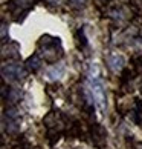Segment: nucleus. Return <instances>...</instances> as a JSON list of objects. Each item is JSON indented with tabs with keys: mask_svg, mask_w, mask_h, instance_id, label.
<instances>
[{
	"mask_svg": "<svg viewBox=\"0 0 142 149\" xmlns=\"http://www.w3.org/2000/svg\"><path fill=\"white\" fill-rule=\"evenodd\" d=\"M89 83H90V92H92V97H93V100H95V104L101 109V111H106V108H107L106 85L101 79L96 65H95V72H93V69H92V72H90Z\"/></svg>",
	"mask_w": 142,
	"mask_h": 149,
	"instance_id": "f257e3e1",
	"label": "nucleus"
},
{
	"mask_svg": "<svg viewBox=\"0 0 142 149\" xmlns=\"http://www.w3.org/2000/svg\"><path fill=\"white\" fill-rule=\"evenodd\" d=\"M40 48L46 60H57L58 57H61V43H60V38L57 37L51 36L41 37Z\"/></svg>",
	"mask_w": 142,
	"mask_h": 149,
	"instance_id": "f03ea898",
	"label": "nucleus"
},
{
	"mask_svg": "<svg viewBox=\"0 0 142 149\" xmlns=\"http://www.w3.org/2000/svg\"><path fill=\"white\" fill-rule=\"evenodd\" d=\"M2 72H3L5 79H9V80H21V79L26 75V71L23 69V66H21L20 63H8V65H3Z\"/></svg>",
	"mask_w": 142,
	"mask_h": 149,
	"instance_id": "7ed1b4c3",
	"label": "nucleus"
},
{
	"mask_svg": "<svg viewBox=\"0 0 142 149\" xmlns=\"http://www.w3.org/2000/svg\"><path fill=\"white\" fill-rule=\"evenodd\" d=\"M107 63H108V68L116 72V71H121V69L124 68L125 60H124L122 56H118V54H112V56L107 58Z\"/></svg>",
	"mask_w": 142,
	"mask_h": 149,
	"instance_id": "20e7f679",
	"label": "nucleus"
},
{
	"mask_svg": "<svg viewBox=\"0 0 142 149\" xmlns=\"http://www.w3.org/2000/svg\"><path fill=\"white\" fill-rule=\"evenodd\" d=\"M63 74H64V66L63 65H57V66H54V68H51L47 71V77H49V79H52V80L60 79Z\"/></svg>",
	"mask_w": 142,
	"mask_h": 149,
	"instance_id": "39448f33",
	"label": "nucleus"
},
{
	"mask_svg": "<svg viewBox=\"0 0 142 149\" xmlns=\"http://www.w3.org/2000/svg\"><path fill=\"white\" fill-rule=\"evenodd\" d=\"M26 65H28V69L37 71L38 68H40L41 62H40V58H38V56H37V54H34L32 57H29V58H28V62H26Z\"/></svg>",
	"mask_w": 142,
	"mask_h": 149,
	"instance_id": "423d86ee",
	"label": "nucleus"
},
{
	"mask_svg": "<svg viewBox=\"0 0 142 149\" xmlns=\"http://www.w3.org/2000/svg\"><path fill=\"white\" fill-rule=\"evenodd\" d=\"M5 34H6V23H2V38L5 42Z\"/></svg>",
	"mask_w": 142,
	"mask_h": 149,
	"instance_id": "0eeeda50",
	"label": "nucleus"
}]
</instances>
